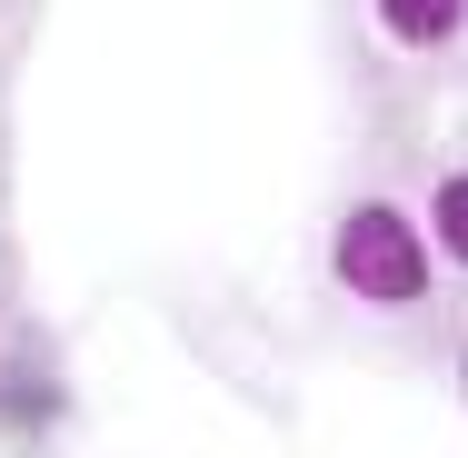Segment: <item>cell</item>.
<instances>
[{"mask_svg":"<svg viewBox=\"0 0 468 458\" xmlns=\"http://www.w3.org/2000/svg\"><path fill=\"white\" fill-rule=\"evenodd\" d=\"M339 279L359 289V299H419L429 289V260H419V229L399 219V209H359L349 229H339Z\"/></svg>","mask_w":468,"mask_h":458,"instance_id":"1","label":"cell"},{"mask_svg":"<svg viewBox=\"0 0 468 458\" xmlns=\"http://www.w3.org/2000/svg\"><path fill=\"white\" fill-rule=\"evenodd\" d=\"M459 10H468V0H378V20H388L399 40H449Z\"/></svg>","mask_w":468,"mask_h":458,"instance_id":"2","label":"cell"},{"mask_svg":"<svg viewBox=\"0 0 468 458\" xmlns=\"http://www.w3.org/2000/svg\"><path fill=\"white\" fill-rule=\"evenodd\" d=\"M439 240L468 260V180H439Z\"/></svg>","mask_w":468,"mask_h":458,"instance_id":"3","label":"cell"}]
</instances>
